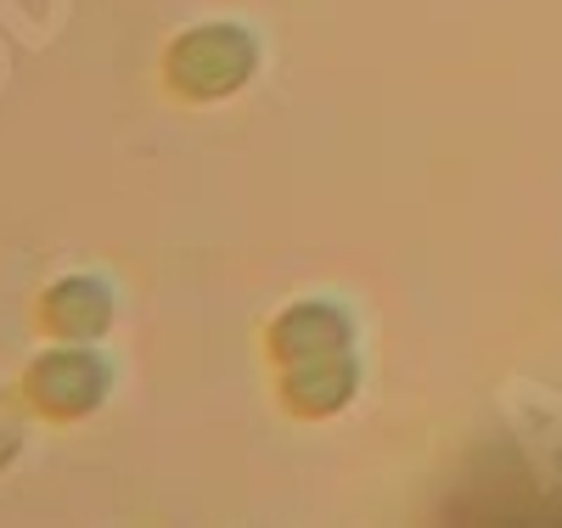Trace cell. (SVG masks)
<instances>
[{
    "instance_id": "obj_3",
    "label": "cell",
    "mask_w": 562,
    "mask_h": 528,
    "mask_svg": "<svg viewBox=\"0 0 562 528\" xmlns=\"http://www.w3.org/2000/svg\"><path fill=\"white\" fill-rule=\"evenodd\" d=\"M108 360L90 349V344H63V349H45L40 360H29L18 394L34 416L57 422V427H74L85 416H97L102 400H108Z\"/></svg>"
},
{
    "instance_id": "obj_1",
    "label": "cell",
    "mask_w": 562,
    "mask_h": 528,
    "mask_svg": "<svg viewBox=\"0 0 562 528\" xmlns=\"http://www.w3.org/2000/svg\"><path fill=\"white\" fill-rule=\"evenodd\" d=\"M265 355L276 366V400L299 422L338 416L360 389V349H355V321L349 310L304 299L281 310L265 332Z\"/></svg>"
},
{
    "instance_id": "obj_2",
    "label": "cell",
    "mask_w": 562,
    "mask_h": 528,
    "mask_svg": "<svg viewBox=\"0 0 562 528\" xmlns=\"http://www.w3.org/2000/svg\"><path fill=\"white\" fill-rule=\"evenodd\" d=\"M259 74V40L243 23H198L164 52V90L175 102H225Z\"/></svg>"
},
{
    "instance_id": "obj_4",
    "label": "cell",
    "mask_w": 562,
    "mask_h": 528,
    "mask_svg": "<svg viewBox=\"0 0 562 528\" xmlns=\"http://www.w3.org/2000/svg\"><path fill=\"white\" fill-rule=\"evenodd\" d=\"M34 326L52 344H97L113 326V287L102 276H63L40 293Z\"/></svg>"
}]
</instances>
